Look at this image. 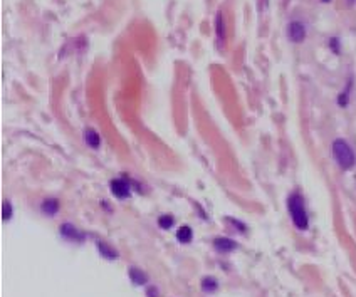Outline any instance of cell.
Masks as SVG:
<instances>
[{
	"mask_svg": "<svg viewBox=\"0 0 356 297\" xmlns=\"http://www.w3.org/2000/svg\"><path fill=\"white\" fill-rule=\"evenodd\" d=\"M289 207V214H291V219L294 222L299 230H306L307 228V214H306V208H304V200L299 193H292L289 197L287 202Z\"/></svg>",
	"mask_w": 356,
	"mask_h": 297,
	"instance_id": "6da1fadb",
	"label": "cell"
},
{
	"mask_svg": "<svg viewBox=\"0 0 356 297\" xmlns=\"http://www.w3.org/2000/svg\"><path fill=\"white\" fill-rule=\"evenodd\" d=\"M333 154H335L338 165L345 170H350L355 165V153L345 140H336L333 143Z\"/></svg>",
	"mask_w": 356,
	"mask_h": 297,
	"instance_id": "7a4b0ae2",
	"label": "cell"
},
{
	"mask_svg": "<svg viewBox=\"0 0 356 297\" xmlns=\"http://www.w3.org/2000/svg\"><path fill=\"white\" fill-rule=\"evenodd\" d=\"M111 192L114 197L118 198H128L131 193V187L128 183V180L125 178H114L111 181Z\"/></svg>",
	"mask_w": 356,
	"mask_h": 297,
	"instance_id": "3957f363",
	"label": "cell"
},
{
	"mask_svg": "<svg viewBox=\"0 0 356 297\" xmlns=\"http://www.w3.org/2000/svg\"><path fill=\"white\" fill-rule=\"evenodd\" d=\"M215 41H217L218 49L223 47V42H225V24H223L222 12H217V15H215Z\"/></svg>",
	"mask_w": 356,
	"mask_h": 297,
	"instance_id": "277c9868",
	"label": "cell"
},
{
	"mask_svg": "<svg viewBox=\"0 0 356 297\" xmlns=\"http://www.w3.org/2000/svg\"><path fill=\"white\" fill-rule=\"evenodd\" d=\"M287 34L292 42H302L306 37V27L301 24V22H291V24H289V29H287Z\"/></svg>",
	"mask_w": 356,
	"mask_h": 297,
	"instance_id": "5b68a950",
	"label": "cell"
},
{
	"mask_svg": "<svg viewBox=\"0 0 356 297\" xmlns=\"http://www.w3.org/2000/svg\"><path fill=\"white\" fill-rule=\"evenodd\" d=\"M61 233H63V237L69 238V240H76V242L84 240V233H81L71 223H63V225H61Z\"/></svg>",
	"mask_w": 356,
	"mask_h": 297,
	"instance_id": "8992f818",
	"label": "cell"
},
{
	"mask_svg": "<svg viewBox=\"0 0 356 297\" xmlns=\"http://www.w3.org/2000/svg\"><path fill=\"white\" fill-rule=\"evenodd\" d=\"M214 247L218 252H222V254H227V252H232V250L237 249V243L232 240V238L218 237V238H215V240H214Z\"/></svg>",
	"mask_w": 356,
	"mask_h": 297,
	"instance_id": "52a82bcc",
	"label": "cell"
},
{
	"mask_svg": "<svg viewBox=\"0 0 356 297\" xmlns=\"http://www.w3.org/2000/svg\"><path fill=\"white\" fill-rule=\"evenodd\" d=\"M130 279H131V282L136 284V286H143V284L148 282V276L143 272L142 269H138V267H131L130 269Z\"/></svg>",
	"mask_w": 356,
	"mask_h": 297,
	"instance_id": "ba28073f",
	"label": "cell"
},
{
	"mask_svg": "<svg viewBox=\"0 0 356 297\" xmlns=\"http://www.w3.org/2000/svg\"><path fill=\"white\" fill-rule=\"evenodd\" d=\"M57 210H59V202H57L56 198H47V200L42 203V212L46 215H49V217L56 215Z\"/></svg>",
	"mask_w": 356,
	"mask_h": 297,
	"instance_id": "9c48e42d",
	"label": "cell"
},
{
	"mask_svg": "<svg viewBox=\"0 0 356 297\" xmlns=\"http://www.w3.org/2000/svg\"><path fill=\"white\" fill-rule=\"evenodd\" d=\"M84 140H86V143L91 146V148H98L99 143H101V138H99V133L96 131V130H86L84 133Z\"/></svg>",
	"mask_w": 356,
	"mask_h": 297,
	"instance_id": "30bf717a",
	"label": "cell"
},
{
	"mask_svg": "<svg viewBox=\"0 0 356 297\" xmlns=\"http://www.w3.org/2000/svg\"><path fill=\"white\" fill-rule=\"evenodd\" d=\"M98 247H99V252H101V255L104 257V259H116L118 257V252L113 249V247H109V245H106V243L104 242H99L98 243Z\"/></svg>",
	"mask_w": 356,
	"mask_h": 297,
	"instance_id": "8fae6325",
	"label": "cell"
},
{
	"mask_svg": "<svg viewBox=\"0 0 356 297\" xmlns=\"http://www.w3.org/2000/svg\"><path fill=\"white\" fill-rule=\"evenodd\" d=\"M192 237H193V232H192L190 227H187V225H183V227L177 232V238H178V240L182 242V243L192 242Z\"/></svg>",
	"mask_w": 356,
	"mask_h": 297,
	"instance_id": "7c38bea8",
	"label": "cell"
},
{
	"mask_svg": "<svg viewBox=\"0 0 356 297\" xmlns=\"http://www.w3.org/2000/svg\"><path fill=\"white\" fill-rule=\"evenodd\" d=\"M218 284H217V279L214 277H205L204 281H202V289L205 292H209V294H212V292L217 291Z\"/></svg>",
	"mask_w": 356,
	"mask_h": 297,
	"instance_id": "4fadbf2b",
	"label": "cell"
},
{
	"mask_svg": "<svg viewBox=\"0 0 356 297\" xmlns=\"http://www.w3.org/2000/svg\"><path fill=\"white\" fill-rule=\"evenodd\" d=\"M158 225H160V228H165V230L171 228V225H173V217H170V215L160 217V219H158Z\"/></svg>",
	"mask_w": 356,
	"mask_h": 297,
	"instance_id": "5bb4252c",
	"label": "cell"
},
{
	"mask_svg": "<svg viewBox=\"0 0 356 297\" xmlns=\"http://www.w3.org/2000/svg\"><path fill=\"white\" fill-rule=\"evenodd\" d=\"M10 217H12V205H10V202H3V205H2V219L3 220H10Z\"/></svg>",
	"mask_w": 356,
	"mask_h": 297,
	"instance_id": "9a60e30c",
	"label": "cell"
},
{
	"mask_svg": "<svg viewBox=\"0 0 356 297\" xmlns=\"http://www.w3.org/2000/svg\"><path fill=\"white\" fill-rule=\"evenodd\" d=\"M338 101H340V104L341 106H346V103H348V92H341V96H340V99H338Z\"/></svg>",
	"mask_w": 356,
	"mask_h": 297,
	"instance_id": "2e32d148",
	"label": "cell"
},
{
	"mask_svg": "<svg viewBox=\"0 0 356 297\" xmlns=\"http://www.w3.org/2000/svg\"><path fill=\"white\" fill-rule=\"evenodd\" d=\"M331 46L335 49V52H340V49H338V39H331Z\"/></svg>",
	"mask_w": 356,
	"mask_h": 297,
	"instance_id": "e0dca14e",
	"label": "cell"
},
{
	"mask_svg": "<svg viewBox=\"0 0 356 297\" xmlns=\"http://www.w3.org/2000/svg\"><path fill=\"white\" fill-rule=\"evenodd\" d=\"M323 2H329V0H323Z\"/></svg>",
	"mask_w": 356,
	"mask_h": 297,
	"instance_id": "ac0fdd59",
	"label": "cell"
}]
</instances>
